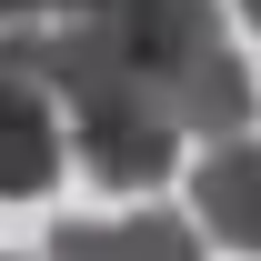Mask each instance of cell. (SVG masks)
<instances>
[{"label": "cell", "instance_id": "cell-8", "mask_svg": "<svg viewBox=\"0 0 261 261\" xmlns=\"http://www.w3.org/2000/svg\"><path fill=\"white\" fill-rule=\"evenodd\" d=\"M0 261H10V251H0Z\"/></svg>", "mask_w": 261, "mask_h": 261}, {"label": "cell", "instance_id": "cell-1", "mask_svg": "<svg viewBox=\"0 0 261 261\" xmlns=\"http://www.w3.org/2000/svg\"><path fill=\"white\" fill-rule=\"evenodd\" d=\"M61 181V91H50V40L0 31V201H40Z\"/></svg>", "mask_w": 261, "mask_h": 261}, {"label": "cell", "instance_id": "cell-5", "mask_svg": "<svg viewBox=\"0 0 261 261\" xmlns=\"http://www.w3.org/2000/svg\"><path fill=\"white\" fill-rule=\"evenodd\" d=\"M50 261H201V241L181 221H161V211H141V221H61Z\"/></svg>", "mask_w": 261, "mask_h": 261}, {"label": "cell", "instance_id": "cell-6", "mask_svg": "<svg viewBox=\"0 0 261 261\" xmlns=\"http://www.w3.org/2000/svg\"><path fill=\"white\" fill-rule=\"evenodd\" d=\"M40 10H61V20H91V10H111V0H0V31H31Z\"/></svg>", "mask_w": 261, "mask_h": 261}, {"label": "cell", "instance_id": "cell-3", "mask_svg": "<svg viewBox=\"0 0 261 261\" xmlns=\"http://www.w3.org/2000/svg\"><path fill=\"white\" fill-rule=\"evenodd\" d=\"M81 171H100L111 191H151L181 151V121H171L161 100H111V111H81Z\"/></svg>", "mask_w": 261, "mask_h": 261}, {"label": "cell", "instance_id": "cell-2", "mask_svg": "<svg viewBox=\"0 0 261 261\" xmlns=\"http://www.w3.org/2000/svg\"><path fill=\"white\" fill-rule=\"evenodd\" d=\"M100 20L121 31V50L141 61V81L161 91V111H171V91H181L201 61L231 50V40H221V0H111Z\"/></svg>", "mask_w": 261, "mask_h": 261}, {"label": "cell", "instance_id": "cell-4", "mask_svg": "<svg viewBox=\"0 0 261 261\" xmlns=\"http://www.w3.org/2000/svg\"><path fill=\"white\" fill-rule=\"evenodd\" d=\"M191 211L211 241H231V251H261V141H211V161L191 171Z\"/></svg>", "mask_w": 261, "mask_h": 261}, {"label": "cell", "instance_id": "cell-7", "mask_svg": "<svg viewBox=\"0 0 261 261\" xmlns=\"http://www.w3.org/2000/svg\"><path fill=\"white\" fill-rule=\"evenodd\" d=\"M241 20H251V31H261V0H241Z\"/></svg>", "mask_w": 261, "mask_h": 261}]
</instances>
